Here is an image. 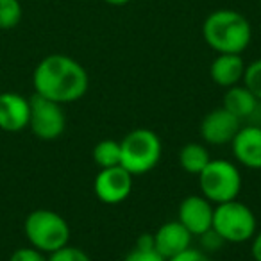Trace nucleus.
<instances>
[{"mask_svg": "<svg viewBox=\"0 0 261 261\" xmlns=\"http://www.w3.org/2000/svg\"><path fill=\"white\" fill-rule=\"evenodd\" d=\"M33 86L36 95L63 106L86 95L90 77L86 68L73 58L65 54H50L41 59L34 68Z\"/></svg>", "mask_w": 261, "mask_h": 261, "instance_id": "nucleus-1", "label": "nucleus"}, {"mask_svg": "<svg viewBox=\"0 0 261 261\" xmlns=\"http://www.w3.org/2000/svg\"><path fill=\"white\" fill-rule=\"evenodd\" d=\"M202 38L217 54H242L252 40V27L242 13L217 9L204 20Z\"/></svg>", "mask_w": 261, "mask_h": 261, "instance_id": "nucleus-2", "label": "nucleus"}, {"mask_svg": "<svg viewBox=\"0 0 261 261\" xmlns=\"http://www.w3.org/2000/svg\"><path fill=\"white\" fill-rule=\"evenodd\" d=\"M23 232L31 247L45 254L63 249L70 242V225L59 213L52 210L31 211L23 222Z\"/></svg>", "mask_w": 261, "mask_h": 261, "instance_id": "nucleus-3", "label": "nucleus"}, {"mask_svg": "<svg viewBox=\"0 0 261 261\" xmlns=\"http://www.w3.org/2000/svg\"><path fill=\"white\" fill-rule=\"evenodd\" d=\"M120 165L129 174L142 175L154 170L163 156L160 136L150 129H135L120 142Z\"/></svg>", "mask_w": 261, "mask_h": 261, "instance_id": "nucleus-4", "label": "nucleus"}, {"mask_svg": "<svg viewBox=\"0 0 261 261\" xmlns=\"http://www.w3.org/2000/svg\"><path fill=\"white\" fill-rule=\"evenodd\" d=\"M200 195L211 204H224L236 200L242 190V174L232 161L211 160L199 175Z\"/></svg>", "mask_w": 261, "mask_h": 261, "instance_id": "nucleus-5", "label": "nucleus"}, {"mask_svg": "<svg viewBox=\"0 0 261 261\" xmlns=\"http://www.w3.org/2000/svg\"><path fill=\"white\" fill-rule=\"evenodd\" d=\"M211 229L227 243L249 242L257 231L256 215L247 204L240 202L238 199L217 204L213 211Z\"/></svg>", "mask_w": 261, "mask_h": 261, "instance_id": "nucleus-6", "label": "nucleus"}, {"mask_svg": "<svg viewBox=\"0 0 261 261\" xmlns=\"http://www.w3.org/2000/svg\"><path fill=\"white\" fill-rule=\"evenodd\" d=\"M29 129L33 130V135L43 142L58 140L66 129V115L63 106L36 93L29 98Z\"/></svg>", "mask_w": 261, "mask_h": 261, "instance_id": "nucleus-7", "label": "nucleus"}, {"mask_svg": "<svg viewBox=\"0 0 261 261\" xmlns=\"http://www.w3.org/2000/svg\"><path fill=\"white\" fill-rule=\"evenodd\" d=\"M133 186H135V175L118 165L111 168H100L93 181V192L100 202L115 206L130 195Z\"/></svg>", "mask_w": 261, "mask_h": 261, "instance_id": "nucleus-8", "label": "nucleus"}, {"mask_svg": "<svg viewBox=\"0 0 261 261\" xmlns=\"http://www.w3.org/2000/svg\"><path fill=\"white\" fill-rule=\"evenodd\" d=\"M240 122L225 108H217L210 111L200 122V136L210 145H225L231 143L234 135L240 130Z\"/></svg>", "mask_w": 261, "mask_h": 261, "instance_id": "nucleus-9", "label": "nucleus"}, {"mask_svg": "<svg viewBox=\"0 0 261 261\" xmlns=\"http://www.w3.org/2000/svg\"><path fill=\"white\" fill-rule=\"evenodd\" d=\"M213 211V204L204 195H188L179 204L177 220L188 229L192 236H200L211 229Z\"/></svg>", "mask_w": 261, "mask_h": 261, "instance_id": "nucleus-10", "label": "nucleus"}, {"mask_svg": "<svg viewBox=\"0 0 261 261\" xmlns=\"http://www.w3.org/2000/svg\"><path fill=\"white\" fill-rule=\"evenodd\" d=\"M232 156L240 165L250 170H261V125L240 127L231 142Z\"/></svg>", "mask_w": 261, "mask_h": 261, "instance_id": "nucleus-11", "label": "nucleus"}, {"mask_svg": "<svg viewBox=\"0 0 261 261\" xmlns=\"http://www.w3.org/2000/svg\"><path fill=\"white\" fill-rule=\"evenodd\" d=\"M31 104L23 95L15 91L0 93V129L6 133H20L29 127Z\"/></svg>", "mask_w": 261, "mask_h": 261, "instance_id": "nucleus-12", "label": "nucleus"}, {"mask_svg": "<svg viewBox=\"0 0 261 261\" xmlns=\"http://www.w3.org/2000/svg\"><path fill=\"white\" fill-rule=\"evenodd\" d=\"M154 234V249L160 252L165 259H170L175 254L182 252L185 249L192 247V238L190 231L179 220L165 222L158 227Z\"/></svg>", "mask_w": 261, "mask_h": 261, "instance_id": "nucleus-13", "label": "nucleus"}, {"mask_svg": "<svg viewBox=\"0 0 261 261\" xmlns=\"http://www.w3.org/2000/svg\"><path fill=\"white\" fill-rule=\"evenodd\" d=\"M245 66L242 54H218L210 66V75L217 86L227 90L242 83Z\"/></svg>", "mask_w": 261, "mask_h": 261, "instance_id": "nucleus-14", "label": "nucleus"}, {"mask_svg": "<svg viewBox=\"0 0 261 261\" xmlns=\"http://www.w3.org/2000/svg\"><path fill=\"white\" fill-rule=\"evenodd\" d=\"M261 100H257L254 97V93L243 84H236V86L227 88L224 95V106L229 113L236 116L240 120L252 118L256 115V111L259 109Z\"/></svg>", "mask_w": 261, "mask_h": 261, "instance_id": "nucleus-15", "label": "nucleus"}, {"mask_svg": "<svg viewBox=\"0 0 261 261\" xmlns=\"http://www.w3.org/2000/svg\"><path fill=\"white\" fill-rule=\"evenodd\" d=\"M210 161L211 156L202 143H186L179 152V163H181L182 170L193 175H199Z\"/></svg>", "mask_w": 261, "mask_h": 261, "instance_id": "nucleus-16", "label": "nucleus"}, {"mask_svg": "<svg viewBox=\"0 0 261 261\" xmlns=\"http://www.w3.org/2000/svg\"><path fill=\"white\" fill-rule=\"evenodd\" d=\"M120 142L116 140H102L93 149V161L100 168H111L120 165Z\"/></svg>", "mask_w": 261, "mask_h": 261, "instance_id": "nucleus-17", "label": "nucleus"}, {"mask_svg": "<svg viewBox=\"0 0 261 261\" xmlns=\"http://www.w3.org/2000/svg\"><path fill=\"white\" fill-rule=\"evenodd\" d=\"M23 9L20 0H0V31L15 29L20 23Z\"/></svg>", "mask_w": 261, "mask_h": 261, "instance_id": "nucleus-18", "label": "nucleus"}, {"mask_svg": "<svg viewBox=\"0 0 261 261\" xmlns=\"http://www.w3.org/2000/svg\"><path fill=\"white\" fill-rule=\"evenodd\" d=\"M243 86H247L254 93L257 100H261V59L249 63L243 73Z\"/></svg>", "mask_w": 261, "mask_h": 261, "instance_id": "nucleus-19", "label": "nucleus"}, {"mask_svg": "<svg viewBox=\"0 0 261 261\" xmlns=\"http://www.w3.org/2000/svg\"><path fill=\"white\" fill-rule=\"evenodd\" d=\"M47 261H91V257L79 247L65 245L63 249L48 254Z\"/></svg>", "mask_w": 261, "mask_h": 261, "instance_id": "nucleus-20", "label": "nucleus"}, {"mask_svg": "<svg viewBox=\"0 0 261 261\" xmlns=\"http://www.w3.org/2000/svg\"><path fill=\"white\" fill-rule=\"evenodd\" d=\"M9 261H47V254L34 247H20L9 256Z\"/></svg>", "mask_w": 261, "mask_h": 261, "instance_id": "nucleus-21", "label": "nucleus"}, {"mask_svg": "<svg viewBox=\"0 0 261 261\" xmlns=\"http://www.w3.org/2000/svg\"><path fill=\"white\" fill-rule=\"evenodd\" d=\"M123 261H167V259L160 252H156V249H138V247H135V249L123 257Z\"/></svg>", "mask_w": 261, "mask_h": 261, "instance_id": "nucleus-22", "label": "nucleus"}, {"mask_svg": "<svg viewBox=\"0 0 261 261\" xmlns=\"http://www.w3.org/2000/svg\"><path fill=\"white\" fill-rule=\"evenodd\" d=\"M167 261H210V256L204 252L202 249H193V247H188L182 252L175 254L174 257Z\"/></svg>", "mask_w": 261, "mask_h": 261, "instance_id": "nucleus-23", "label": "nucleus"}, {"mask_svg": "<svg viewBox=\"0 0 261 261\" xmlns=\"http://www.w3.org/2000/svg\"><path fill=\"white\" fill-rule=\"evenodd\" d=\"M200 240H202L204 252H206V250H217V249H220V245L224 243V240H222L220 236H218L217 232L213 231V229H210L207 232L200 234Z\"/></svg>", "mask_w": 261, "mask_h": 261, "instance_id": "nucleus-24", "label": "nucleus"}, {"mask_svg": "<svg viewBox=\"0 0 261 261\" xmlns=\"http://www.w3.org/2000/svg\"><path fill=\"white\" fill-rule=\"evenodd\" d=\"M250 252H252L254 261H261V231H256L250 243Z\"/></svg>", "mask_w": 261, "mask_h": 261, "instance_id": "nucleus-25", "label": "nucleus"}, {"mask_svg": "<svg viewBox=\"0 0 261 261\" xmlns=\"http://www.w3.org/2000/svg\"><path fill=\"white\" fill-rule=\"evenodd\" d=\"M136 247L138 249H154V234H149V232L142 234L136 242Z\"/></svg>", "mask_w": 261, "mask_h": 261, "instance_id": "nucleus-26", "label": "nucleus"}, {"mask_svg": "<svg viewBox=\"0 0 261 261\" xmlns=\"http://www.w3.org/2000/svg\"><path fill=\"white\" fill-rule=\"evenodd\" d=\"M106 4H109V6H115V8H122V6H125V4H129L130 0H104Z\"/></svg>", "mask_w": 261, "mask_h": 261, "instance_id": "nucleus-27", "label": "nucleus"}, {"mask_svg": "<svg viewBox=\"0 0 261 261\" xmlns=\"http://www.w3.org/2000/svg\"><path fill=\"white\" fill-rule=\"evenodd\" d=\"M259 4H261V0H259Z\"/></svg>", "mask_w": 261, "mask_h": 261, "instance_id": "nucleus-28", "label": "nucleus"}]
</instances>
